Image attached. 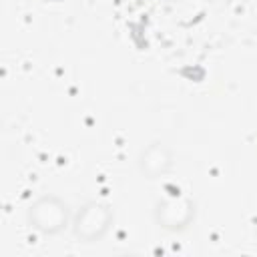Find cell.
Returning <instances> with one entry per match:
<instances>
[{
  "mask_svg": "<svg viewBox=\"0 0 257 257\" xmlns=\"http://www.w3.org/2000/svg\"><path fill=\"white\" fill-rule=\"evenodd\" d=\"M26 217H28L30 227L34 231H38L40 235H46V237L58 235L72 221L68 205L60 197H56V195H42V197H38L28 207Z\"/></svg>",
  "mask_w": 257,
  "mask_h": 257,
  "instance_id": "obj_1",
  "label": "cell"
},
{
  "mask_svg": "<svg viewBox=\"0 0 257 257\" xmlns=\"http://www.w3.org/2000/svg\"><path fill=\"white\" fill-rule=\"evenodd\" d=\"M110 223H112L110 207L104 205V203L88 201L74 213V217L70 221V227H72V235L78 241L96 243L106 235Z\"/></svg>",
  "mask_w": 257,
  "mask_h": 257,
  "instance_id": "obj_2",
  "label": "cell"
},
{
  "mask_svg": "<svg viewBox=\"0 0 257 257\" xmlns=\"http://www.w3.org/2000/svg\"><path fill=\"white\" fill-rule=\"evenodd\" d=\"M171 165H173V153L169 147L161 143H153L141 151L139 169L143 175H147V179H157L165 175L171 169Z\"/></svg>",
  "mask_w": 257,
  "mask_h": 257,
  "instance_id": "obj_3",
  "label": "cell"
},
{
  "mask_svg": "<svg viewBox=\"0 0 257 257\" xmlns=\"http://www.w3.org/2000/svg\"><path fill=\"white\" fill-rule=\"evenodd\" d=\"M193 213H195L193 203L189 199H183V197L169 199L163 205H159V209H157V217L163 223V227H167V229L187 227L189 221L193 219Z\"/></svg>",
  "mask_w": 257,
  "mask_h": 257,
  "instance_id": "obj_4",
  "label": "cell"
}]
</instances>
